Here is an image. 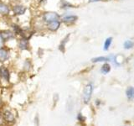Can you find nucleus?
Listing matches in <instances>:
<instances>
[{
	"mask_svg": "<svg viewBox=\"0 0 134 126\" xmlns=\"http://www.w3.org/2000/svg\"><path fill=\"white\" fill-rule=\"evenodd\" d=\"M61 24V21L60 20H56V21H53V22H50L46 24V28H47L48 30L51 31V32H55L57 31L60 27Z\"/></svg>",
	"mask_w": 134,
	"mask_h": 126,
	"instance_id": "nucleus-6",
	"label": "nucleus"
},
{
	"mask_svg": "<svg viewBox=\"0 0 134 126\" xmlns=\"http://www.w3.org/2000/svg\"><path fill=\"white\" fill-rule=\"evenodd\" d=\"M110 71H111V66L107 64V63H105L102 66V68H100V71H102L103 74H107Z\"/></svg>",
	"mask_w": 134,
	"mask_h": 126,
	"instance_id": "nucleus-15",
	"label": "nucleus"
},
{
	"mask_svg": "<svg viewBox=\"0 0 134 126\" xmlns=\"http://www.w3.org/2000/svg\"><path fill=\"white\" fill-rule=\"evenodd\" d=\"M0 35H1L4 42L11 40L14 39V38H15V34L14 33V31H13V30H10V29H6V30L1 31V32H0Z\"/></svg>",
	"mask_w": 134,
	"mask_h": 126,
	"instance_id": "nucleus-4",
	"label": "nucleus"
},
{
	"mask_svg": "<svg viewBox=\"0 0 134 126\" xmlns=\"http://www.w3.org/2000/svg\"><path fill=\"white\" fill-rule=\"evenodd\" d=\"M98 1H100V0H89L90 3H94V2H98Z\"/></svg>",
	"mask_w": 134,
	"mask_h": 126,
	"instance_id": "nucleus-20",
	"label": "nucleus"
},
{
	"mask_svg": "<svg viewBox=\"0 0 134 126\" xmlns=\"http://www.w3.org/2000/svg\"><path fill=\"white\" fill-rule=\"evenodd\" d=\"M26 10H27V8L24 5H23V4H16V5L13 6L12 8V11L14 13V14L17 16L24 14Z\"/></svg>",
	"mask_w": 134,
	"mask_h": 126,
	"instance_id": "nucleus-3",
	"label": "nucleus"
},
{
	"mask_svg": "<svg viewBox=\"0 0 134 126\" xmlns=\"http://www.w3.org/2000/svg\"><path fill=\"white\" fill-rule=\"evenodd\" d=\"M10 13V8L8 7L6 3L0 2V15L7 16Z\"/></svg>",
	"mask_w": 134,
	"mask_h": 126,
	"instance_id": "nucleus-11",
	"label": "nucleus"
},
{
	"mask_svg": "<svg viewBox=\"0 0 134 126\" xmlns=\"http://www.w3.org/2000/svg\"><path fill=\"white\" fill-rule=\"evenodd\" d=\"M0 77L3 80H5L7 82L9 81L10 73H9V71L8 70L6 66H0Z\"/></svg>",
	"mask_w": 134,
	"mask_h": 126,
	"instance_id": "nucleus-8",
	"label": "nucleus"
},
{
	"mask_svg": "<svg viewBox=\"0 0 134 126\" xmlns=\"http://www.w3.org/2000/svg\"><path fill=\"white\" fill-rule=\"evenodd\" d=\"M134 45V43L132 40H126L124 43V48L125 49H131Z\"/></svg>",
	"mask_w": 134,
	"mask_h": 126,
	"instance_id": "nucleus-17",
	"label": "nucleus"
},
{
	"mask_svg": "<svg viewBox=\"0 0 134 126\" xmlns=\"http://www.w3.org/2000/svg\"><path fill=\"white\" fill-rule=\"evenodd\" d=\"M2 103V100H1V98H0V104Z\"/></svg>",
	"mask_w": 134,
	"mask_h": 126,
	"instance_id": "nucleus-21",
	"label": "nucleus"
},
{
	"mask_svg": "<svg viewBox=\"0 0 134 126\" xmlns=\"http://www.w3.org/2000/svg\"><path fill=\"white\" fill-rule=\"evenodd\" d=\"M42 20L45 24H48L53 21L60 20V15L58 14L56 12H45L42 16Z\"/></svg>",
	"mask_w": 134,
	"mask_h": 126,
	"instance_id": "nucleus-1",
	"label": "nucleus"
},
{
	"mask_svg": "<svg viewBox=\"0 0 134 126\" xmlns=\"http://www.w3.org/2000/svg\"><path fill=\"white\" fill-rule=\"evenodd\" d=\"M112 42V38L109 37L107 38V39L105 40V43H104V50H107L109 49V47H110V45L111 44Z\"/></svg>",
	"mask_w": 134,
	"mask_h": 126,
	"instance_id": "nucleus-16",
	"label": "nucleus"
},
{
	"mask_svg": "<svg viewBox=\"0 0 134 126\" xmlns=\"http://www.w3.org/2000/svg\"><path fill=\"white\" fill-rule=\"evenodd\" d=\"M31 62L29 61V60H26L24 61V70H25V71H29L30 70V68H31Z\"/></svg>",
	"mask_w": 134,
	"mask_h": 126,
	"instance_id": "nucleus-18",
	"label": "nucleus"
},
{
	"mask_svg": "<svg viewBox=\"0 0 134 126\" xmlns=\"http://www.w3.org/2000/svg\"><path fill=\"white\" fill-rule=\"evenodd\" d=\"M3 46H4V40H3L1 35H0V48L3 47Z\"/></svg>",
	"mask_w": 134,
	"mask_h": 126,
	"instance_id": "nucleus-19",
	"label": "nucleus"
},
{
	"mask_svg": "<svg viewBox=\"0 0 134 126\" xmlns=\"http://www.w3.org/2000/svg\"><path fill=\"white\" fill-rule=\"evenodd\" d=\"M60 8H62V9H68V8H73L74 6L70 3L67 2L66 0H61L60 3Z\"/></svg>",
	"mask_w": 134,
	"mask_h": 126,
	"instance_id": "nucleus-12",
	"label": "nucleus"
},
{
	"mask_svg": "<svg viewBox=\"0 0 134 126\" xmlns=\"http://www.w3.org/2000/svg\"><path fill=\"white\" fill-rule=\"evenodd\" d=\"M78 19V17L76 15H74V14H66L60 17V21L65 24H73L75 23V21Z\"/></svg>",
	"mask_w": 134,
	"mask_h": 126,
	"instance_id": "nucleus-5",
	"label": "nucleus"
},
{
	"mask_svg": "<svg viewBox=\"0 0 134 126\" xmlns=\"http://www.w3.org/2000/svg\"><path fill=\"white\" fill-rule=\"evenodd\" d=\"M3 120H5L6 122H8V123H13V122L15 121L14 115L13 114L12 112L8 111V110H6L3 112Z\"/></svg>",
	"mask_w": 134,
	"mask_h": 126,
	"instance_id": "nucleus-10",
	"label": "nucleus"
},
{
	"mask_svg": "<svg viewBox=\"0 0 134 126\" xmlns=\"http://www.w3.org/2000/svg\"><path fill=\"white\" fill-rule=\"evenodd\" d=\"M126 96L128 99H132L134 98V87H129L127 90H126Z\"/></svg>",
	"mask_w": 134,
	"mask_h": 126,
	"instance_id": "nucleus-13",
	"label": "nucleus"
},
{
	"mask_svg": "<svg viewBox=\"0 0 134 126\" xmlns=\"http://www.w3.org/2000/svg\"><path fill=\"white\" fill-rule=\"evenodd\" d=\"M9 59V51L4 46L0 48V62H5Z\"/></svg>",
	"mask_w": 134,
	"mask_h": 126,
	"instance_id": "nucleus-9",
	"label": "nucleus"
},
{
	"mask_svg": "<svg viewBox=\"0 0 134 126\" xmlns=\"http://www.w3.org/2000/svg\"><path fill=\"white\" fill-rule=\"evenodd\" d=\"M18 46L21 50H27L29 49V42L28 39L21 37L19 40L18 42Z\"/></svg>",
	"mask_w": 134,
	"mask_h": 126,
	"instance_id": "nucleus-7",
	"label": "nucleus"
},
{
	"mask_svg": "<svg viewBox=\"0 0 134 126\" xmlns=\"http://www.w3.org/2000/svg\"><path fill=\"white\" fill-rule=\"evenodd\" d=\"M92 92H93V86L91 83H88L86 85L83 91V100L85 103H88L90 102L92 96Z\"/></svg>",
	"mask_w": 134,
	"mask_h": 126,
	"instance_id": "nucleus-2",
	"label": "nucleus"
},
{
	"mask_svg": "<svg viewBox=\"0 0 134 126\" xmlns=\"http://www.w3.org/2000/svg\"><path fill=\"white\" fill-rule=\"evenodd\" d=\"M111 60H112L111 56H109V57L102 56V57L93 58V59H92V61H93V62H102V61H111Z\"/></svg>",
	"mask_w": 134,
	"mask_h": 126,
	"instance_id": "nucleus-14",
	"label": "nucleus"
},
{
	"mask_svg": "<svg viewBox=\"0 0 134 126\" xmlns=\"http://www.w3.org/2000/svg\"><path fill=\"white\" fill-rule=\"evenodd\" d=\"M40 2H42V1H44V0H40ZM44 1H45V0H44Z\"/></svg>",
	"mask_w": 134,
	"mask_h": 126,
	"instance_id": "nucleus-22",
	"label": "nucleus"
}]
</instances>
